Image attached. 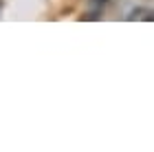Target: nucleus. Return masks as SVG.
I'll list each match as a JSON object with an SVG mask.
<instances>
[{
	"label": "nucleus",
	"instance_id": "1",
	"mask_svg": "<svg viewBox=\"0 0 154 152\" xmlns=\"http://www.w3.org/2000/svg\"><path fill=\"white\" fill-rule=\"evenodd\" d=\"M128 20H154V11L152 9H134L128 16Z\"/></svg>",
	"mask_w": 154,
	"mask_h": 152
}]
</instances>
